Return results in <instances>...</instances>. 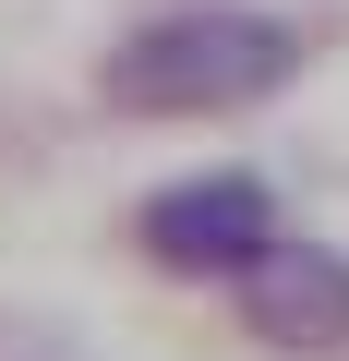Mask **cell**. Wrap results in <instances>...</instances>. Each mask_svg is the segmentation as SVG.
<instances>
[{
  "instance_id": "1",
  "label": "cell",
  "mask_w": 349,
  "mask_h": 361,
  "mask_svg": "<svg viewBox=\"0 0 349 361\" xmlns=\"http://www.w3.org/2000/svg\"><path fill=\"white\" fill-rule=\"evenodd\" d=\"M301 73V25L289 13H241V0H205V13H157L97 61V97L121 121H229L265 109Z\"/></svg>"
},
{
  "instance_id": "2",
  "label": "cell",
  "mask_w": 349,
  "mask_h": 361,
  "mask_svg": "<svg viewBox=\"0 0 349 361\" xmlns=\"http://www.w3.org/2000/svg\"><path fill=\"white\" fill-rule=\"evenodd\" d=\"M265 241H277V193L253 169H193V180L133 205V253L157 277H241Z\"/></svg>"
},
{
  "instance_id": "3",
  "label": "cell",
  "mask_w": 349,
  "mask_h": 361,
  "mask_svg": "<svg viewBox=\"0 0 349 361\" xmlns=\"http://www.w3.org/2000/svg\"><path fill=\"white\" fill-rule=\"evenodd\" d=\"M229 289H241V325H253L265 349H349V253H337V241L277 229Z\"/></svg>"
}]
</instances>
